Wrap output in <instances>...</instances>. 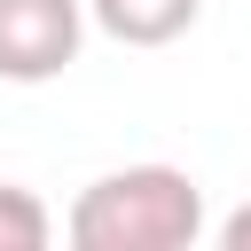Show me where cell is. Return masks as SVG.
Listing matches in <instances>:
<instances>
[{"label":"cell","instance_id":"cell-5","mask_svg":"<svg viewBox=\"0 0 251 251\" xmlns=\"http://www.w3.org/2000/svg\"><path fill=\"white\" fill-rule=\"evenodd\" d=\"M220 243H227V251H251V204H243V212H227V220H220Z\"/></svg>","mask_w":251,"mask_h":251},{"label":"cell","instance_id":"cell-3","mask_svg":"<svg viewBox=\"0 0 251 251\" xmlns=\"http://www.w3.org/2000/svg\"><path fill=\"white\" fill-rule=\"evenodd\" d=\"M86 16H94L118 47H173V39L204 16V0H86Z\"/></svg>","mask_w":251,"mask_h":251},{"label":"cell","instance_id":"cell-1","mask_svg":"<svg viewBox=\"0 0 251 251\" xmlns=\"http://www.w3.org/2000/svg\"><path fill=\"white\" fill-rule=\"evenodd\" d=\"M63 235L78 251H188L204 235V188L180 165H126L78 188Z\"/></svg>","mask_w":251,"mask_h":251},{"label":"cell","instance_id":"cell-4","mask_svg":"<svg viewBox=\"0 0 251 251\" xmlns=\"http://www.w3.org/2000/svg\"><path fill=\"white\" fill-rule=\"evenodd\" d=\"M47 235H55V212L31 188L0 180V251H47Z\"/></svg>","mask_w":251,"mask_h":251},{"label":"cell","instance_id":"cell-2","mask_svg":"<svg viewBox=\"0 0 251 251\" xmlns=\"http://www.w3.org/2000/svg\"><path fill=\"white\" fill-rule=\"evenodd\" d=\"M86 39V0H0V78L8 86H47L78 63Z\"/></svg>","mask_w":251,"mask_h":251}]
</instances>
